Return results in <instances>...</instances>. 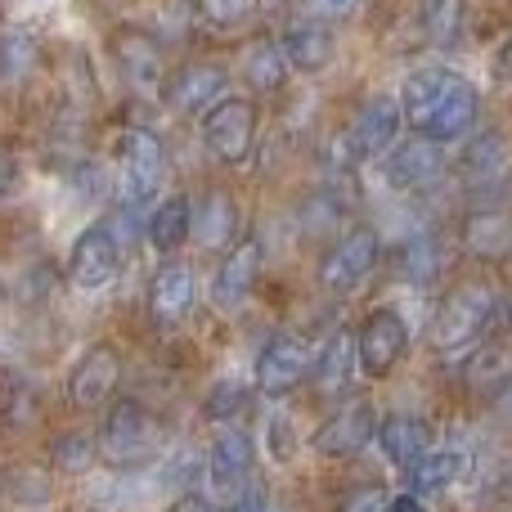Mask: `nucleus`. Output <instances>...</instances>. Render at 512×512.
Returning a JSON list of instances; mask_svg holds the SVG:
<instances>
[{
  "label": "nucleus",
  "instance_id": "b1692460",
  "mask_svg": "<svg viewBox=\"0 0 512 512\" xmlns=\"http://www.w3.org/2000/svg\"><path fill=\"white\" fill-rule=\"evenodd\" d=\"M355 369H360V351H355V333L351 328H337L324 346L315 351V391L319 396H342L351 387Z\"/></svg>",
  "mask_w": 512,
  "mask_h": 512
},
{
  "label": "nucleus",
  "instance_id": "e433bc0d",
  "mask_svg": "<svg viewBox=\"0 0 512 512\" xmlns=\"http://www.w3.org/2000/svg\"><path fill=\"white\" fill-rule=\"evenodd\" d=\"M342 512H391V495L387 490H355Z\"/></svg>",
  "mask_w": 512,
  "mask_h": 512
},
{
  "label": "nucleus",
  "instance_id": "7c9ffc66",
  "mask_svg": "<svg viewBox=\"0 0 512 512\" xmlns=\"http://www.w3.org/2000/svg\"><path fill=\"white\" fill-rule=\"evenodd\" d=\"M252 382H243V378H221L212 391H207V400H203V414L212 418V423H221V427H239V418L248 414V405H252Z\"/></svg>",
  "mask_w": 512,
  "mask_h": 512
},
{
  "label": "nucleus",
  "instance_id": "a211bd4d",
  "mask_svg": "<svg viewBox=\"0 0 512 512\" xmlns=\"http://www.w3.org/2000/svg\"><path fill=\"white\" fill-rule=\"evenodd\" d=\"M194 297H198L194 270H189L185 261H176V256H167V261L153 270V279H149V315H153V324H162V328L180 324V319L194 310Z\"/></svg>",
  "mask_w": 512,
  "mask_h": 512
},
{
  "label": "nucleus",
  "instance_id": "7ed1b4c3",
  "mask_svg": "<svg viewBox=\"0 0 512 512\" xmlns=\"http://www.w3.org/2000/svg\"><path fill=\"white\" fill-rule=\"evenodd\" d=\"M495 310H499V297H495L490 283H481V279L459 283V288H454L432 315V346L441 355L477 346L481 337H486Z\"/></svg>",
  "mask_w": 512,
  "mask_h": 512
},
{
  "label": "nucleus",
  "instance_id": "c756f323",
  "mask_svg": "<svg viewBox=\"0 0 512 512\" xmlns=\"http://www.w3.org/2000/svg\"><path fill=\"white\" fill-rule=\"evenodd\" d=\"M99 463V441L90 432H59L50 441V468L63 477H81Z\"/></svg>",
  "mask_w": 512,
  "mask_h": 512
},
{
  "label": "nucleus",
  "instance_id": "aec40b11",
  "mask_svg": "<svg viewBox=\"0 0 512 512\" xmlns=\"http://www.w3.org/2000/svg\"><path fill=\"white\" fill-rule=\"evenodd\" d=\"M378 450L387 463L396 468H414L427 450H432V427H427L423 414H409V409H396V414L378 418Z\"/></svg>",
  "mask_w": 512,
  "mask_h": 512
},
{
  "label": "nucleus",
  "instance_id": "dca6fc26",
  "mask_svg": "<svg viewBox=\"0 0 512 512\" xmlns=\"http://www.w3.org/2000/svg\"><path fill=\"white\" fill-rule=\"evenodd\" d=\"M225 86H230V72L212 59H189L180 63L167 77V104L185 117H203L207 108H216L225 99Z\"/></svg>",
  "mask_w": 512,
  "mask_h": 512
},
{
  "label": "nucleus",
  "instance_id": "39448f33",
  "mask_svg": "<svg viewBox=\"0 0 512 512\" xmlns=\"http://www.w3.org/2000/svg\"><path fill=\"white\" fill-rule=\"evenodd\" d=\"M382 261V239L373 225H351L333 239V248L319 256V288L333 297H351L355 288H364L373 270Z\"/></svg>",
  "mask_w": 512,
  "mask_h": 512
},
{
  "label": "nucleus",
  "instance_id": "473e14b6",
  "mask_svg": "<svg viewBox=\"0 0 512 512\" xmlns=\"http://www.w3.org/2000/svg\"><path fill=\"white\" fill-rule=\"evenodd\" d=\"M36 63V41L23 32H5L0 36V81L5 86H14V81H23L27 72H32Z\"/></svg>",
  "mask_w": 512,
  "mask_h": 512
},
{
  "label": "nucleus",
  "instance_id": "f8f14e48",
  "mask_svg": "<svg viewBox=\"0 0 512 512\" xmlns=\"http://www.w3.org/2000/svg\"><path fill=\"white\" fill-rule=\"evenodd\" d=\"M400 122H405V113H400L396 99H369V104L355 113V122L346 126L342 158L351 162V167H360V162H382L391 153V144H396Z\"/></svg>",
  "mask_w": 512,
  "mask_h": 512
},
{
  "label": "nucleus",
  "instance_id": "f03ea898",
  "mask_svg": "<svg viewBox=\"0 0 512 512\" xmlns=\"http://www.w3.org/2000/svg\"><path fill=\"white\" fill-rule=\"evenodd\" d=\"M95 441H99V463H108V468H117V472H135V468H149L162 454L167 427H162V418L153 414L144 400L126 396V400L108 405Z\"/></svg>",
  "mask_w": 512,
  "mask_h": 512
},
{
  "label": "nucleus",
  "instance_id": "c85d7f7f",
  "mask_svg": "<svg viewBox=\"0 0 512 512\" xmlns=\"http://www.w3.org/2000/svg\"><path fill=\"white\" fill-rule=\"evenodd\" d=\"M459 171H463V180H468V185H495V180L508 171V140L499 131L477 135V140L463 149Z\"/></svg>",
  "mask_w": 512,
  "mask_h": 512
},
{
  "label": "nucleus",
  "instance_id": "a878e982",
  "mask_svg": "<svg viewBox=\"0 0 512 512\" xmlns=\"http://www.w3.org/2000/svg\"><path fill=\"white\" fill-rule=\"evenodd\" d=\"M144 234H149V243H153V248H158L162 256H176L189 239H194V203H189L185 194L162 198V203L153 207V216H149V225H144Z\"/></svg>",
  "mask_w": 512,
  "mask_h": 512
},
{
  "label": "nucleus",
  "instance_id": "58836bf2",
  "mask_svg": "<svg viewBox=\"0 0 512 512\" xmlns=\"http://www.w3.org/2000/svg\"><path fill=\"white\" fill-rule=\"evenodd\" d=\"M167 512H225V504H216V499H207V495H198V490H189V495L171 499Z\"/></svg>",
  "mask_w": 512,
  "mask_h": 512
},
{
  "label": "nucleus",
  "instance_id": "4468645a",
  "mask_svg": "<svg viewBox=\"0 0 512 512\" xmlns=\"http://www.w3.org/2000/svg\"><path fill=\"white\" fill-rule=\"evenodd\" d=\"M252 481V436L243 427H221L207 445V486L216 504H234Z\"/></svg>",
  "mask_w": 512,
  "mask_h": 512
},
{
  "label": "nucleus",
  "instance_id": "6e6552de",
  "mask_svg": "<svg viewBox=\"0 0 512 512\" xmlns=\"http://www.w3.org/2000/svg\"><path fill=\"white\" fill-rule=\"evenodd\" d=\"M122 373H126V364L113 342L86 346V351L77 355V364L68 369V382H63L68 405L77 409V414H95V409L113 405L117 387H122Z\"/></svg>",
  "mask_w": 512,
  "mask_h": 512
},
{
  "label": "nucleus",
  "instance_id": "ddd939ff",
  "mask_svg": "<svg viewBox=\"0 0 512 512\" xmlns=\"http://www.w3.org/2000/svg\"><path fill=\"white\" fill-rule=\"evenodd\" d=\"M373 436H378V409H373V400H346L342 409H333L319 423V432L310 436V450L319 459H351Z\"/></svg>",
  "mask_w": 512,
  "mask_h": 512
},
{
  "label": "nucleus",
  "instance_id": "0eeeda50",
  "mask_svg": "<svg viewBox=\"0 0 512 512\" xmlns=\"http://www.w3.org/2000/svg\"><path fill=\"white\" fill-rule=\"evenodd\" d=\"M113 63H117V77L126 81V90L140 99H158L167 95V54H162V41L144 27H117L113 41Z\"/></svg>",
  "mask_w": 512,
  "mask_h": 512
},
{
  "label": "nucleus",
  "instance_id": "ea45409f",
  "mask_svg": "<svg viewBox=\"0 0 512 512\" xmlns=\"http://www.w3.org/2000/svg\"><path fill=\"white\" fill-rule=\"evenodd\" d=\"M18 180H23V171H18V162L9 158V153H0V198H9L18 189Z\"/></svg>",
  "mask_w": 512,
  "mask_h": 512
},
{
  "label": "nucleus",
  "instance_id": "393cba45",
  "mask_svg": "<svg viewBox=\"0 0 512 512\" xmlns=\"http://www.w3.org/2000/svg\"><path fill=\"white\" fill-rule=\"evenodd\" d=\"M279 41H283V54H288V63L297 72H324L337 54V41H333V32H328V23H315V18L288 23V32H283Z\"/></svg>",
  "mask_w": 512,
  "mask_h": 512
},
{
  "label": "nucleus",
  "instance_id": "5701e85b",
  "mask_svg": "<svg viewBox=\"0 0 512 512\" xmlns=\"http://www.w3.org/2000/svg\"><path fill=\"white\" fill-rule=\"evenodd\" d=\"M405 472H409V495L436 499V495L454 490L463 477H468V450H459V445H441V450H427L423 459Z\"/></svg>",
  "mask_w": 512,
  "mask_h": 512
},
{
  "label": "nucleus",
  "instance_id": "2eb2a0df",
  "mask_svg": "<svg viewBox=\"0 0 512 512\" xmlns=\"http://www.w3.org/2000/svg\"><path fill=\"white\" fill-rule=\"evenodd\" d=\"M445 176V153L436 140L427 135H409V140H396L391 153L382 158V180L400 194H418V189L436 185Z\"/></svg>",
  "mask_w": 512,
  "mask_h": 512
},
{
  "label": "nucleus",
  "instance_id": "f257e3e1",
  "mask_svg": "<svg viewBox=\"0 0 512 512\" xmlns=\"http://www.w3.org/2000/svg\"><path fill=\"white\" fill-rule=\"evenodd\" d=\"M400 113L414 126V135H427L436 144H454L477 126L481 95L468 77H459L450 68H418L405 77Z\"/></svg>",
  "mask_w": 512,
  "mask_h": 512
},
{
  "label": "nucleus",
  "instance_id": "1a4fd4ad",
  "mask_svg": "<svg viewBox=\"0 0 512 512\" xmlns=\"http://www.w3.org/2000/svg\"><path fill=\"white\" fill-rule=\"evenodd\" d=\"M203 144L216 162L239 167L256 144V104L239 95H225L216 108L203 113Z\"/></svg>",
  "mask_w": 512,
  "mask_h": 512
},
{
  "label": "nucleus",
  "instance_id": "72a5a7b5",
  "mask_svg": "<svg viewBox=\"0 0 512 512\" xmlns=\"http://www.w3.org/2000/svg\"><path fill=\"white\" fill-rule=\"evenodd\" d=\"M463 32V0H436L427 14V36L436 45H454V36Z\"/></svg>",
  "mask_w": 512,
  "mask_h": 512
},
{
  "label": "nucleus",
  "instance_id": "cd10ccee",
  "mask_svg": "<svg viewBox=\"0 0 512 512\" xmlns=\"http://www.w3.org/2000/svg\"><path fill=\"white\" fill-rule=\"evenodd\" d=\"M445 261H450V252H445L441 234H414V239H405V248H400V256H396L400 279L418 283V288H427V283L441 279Z\"/></svg>",
  "mask_w": 512,
  "mask_h": 512
},
{
  "label": "nucleus",
  "instance_id": "9d476101",
  "mask_svg": "<svg viewBox=\"0 0 512 512\" xmlns=\"http://www.w3.org/2000/svg\"><path fill=\"white\" fill-rule=\"evenodd\" d=\"M355 351H360V369L369 378H387L400 369V360L409 355V324L400 310L378 306L364 315V324L355 328Z\"/></svg>",
  "mask_w": 512,
  "mask_h": 512
},
{
  "label": "nucleus",
  "instance_id": "6ab92c4d",
  "mask_svg": "<svg viewBox=\"0 0 512 512\" xmlns=\"http://www.w3.org/2000/svg\"><path fill=\"white\" fill-rule=\"evenodd\" d=\"M194 243L203 252H230L239 243V203L230 189H203L194 203Z\"/></svg>",
  "mask_w": 512,
  "mask_h": 512
},
{
  "label": "nucleus",
  "instance_id": "37998d69",
  "mask_svg": "<svg viewBox=\"0 0 512 512\" xmlns=\"http://www.w3.org/2000/svg\"><path fill=\"white\" fill-rule=\"evenodd\" d=\"M499 499H504V504L512 508V472H508V477H504V486H499Z\"/></svg>",
  "mask_w": 512,
  "mask_h": 512
},
{
  "label": "nucleus",
  "instance_id": "79ce46f5",
  "mask_svg": "<svg viewBox=\"0 0 512 512\" xmlns=\"http://www.w3.org/2000/svg\"><path fill=\"white\" fill-rule=\"evenodd\" d=\"M391 512H432V508L418 495H391Z\"/></svg>",
  "mask_w": 512,
  "mask_h": 512
},
{
  "label": "nucleus",
  "instance_id": "20e7f679",
  "mask_svg": "<svg viewBox=\"0 0 512 512\" xmlns=\"http://www.w3.org/2000/svg\"><path fill=\"white\" fill-rule=\"evenodd\" d=\"M167 176V149L149 126H126L117 135V198L122 207H144L158 198Z\"/></svg>",
  "mask_w": 512,
  "mask_h": 512
},
{
  "label": "nucleus",
  "instance_id": "423d86ee",
  "mask_svg": "<svg viewBox=\"0 0 512 512\" xmlns=\"http://www.w3.org/2000/svg\"><path fill=\"white\" fill-rule=\"evenodd\" d=\"M315 373V351L301 333H274L261 342L252 360V387L261 396L279 400V396H292L301 382Z\"/></svg>",
  "mask_w": 512,
  "mask_h": 512
},
{
  "label": "nucleus",
  "instance_id": "4be33fe9",
  "mask_svg": "<svg viewBox=\"0 0 512 512\" xmlns=\"http://www.w3.org/2000/svg\"><path fill=\"white\" fill-rule=\"evenodd\" d=\"M463 382L477 396H495L504 400L512 391V342H477L463 360Z\"/></svg>",
  "mask_w": 512,
  "mask_h": 512
},
{
  "label": "nucleus",
  "instance_id": "c03bdc74",
  "mask_svg": "<svg viewBox=\"0 0 512 512\" xmlns=\"http://www.w3.org/2000/svg\"><path fill=\"white\" fill-rule=\"evenodd\" d=\"M508 324H512V301H508Z\"/></svg>",
  "mask_w": 512,
  "mask_h": 512
},
{
  "label": "nucleus",
  "instance_id": "c9c22d12",
  "mask_svg": "<svg viewBox=\"0 0 512 512\" xmlns=\"http://www.w3.org/2000/svg\"><path fill=\"white\" fill-rule=\"evenodd\" d=\"M360 0H301V14L315 18V23H337V18H351Z\"/></svg>",
  "mask_w": 512,
  "mask_h": 512
},
{
  "label": "nucleus",
  "instance_id": "f704fd0d",
  "mask_svg": "<svg viewBox=\"0 0 512 512\" xmlns=\"http://www.w3.org/2000/svg\"><path fill=\"white\" fill-rule=\"evenodd\" d=\"M265 445H270L274 463H292V459H297V432H292L288 418H270V423H265Z\"/></svg>",
  "mask_w": 512,
  "mask_h": 512
},
{
  "label": "nucleus",
  "instance_id": "f3484780",
  "mask_svg": "<svg viewBox=\"0 0 512 512\" xmlns=\"http://www.w3.org/2000/svg\"><path fill=\"white\" fill-rule=\"evenodd\" d=\"M261 265H265V248L261 239H239L225 261L216 265V279H212V301L221 310H239L243 301L252 297L256 279H261Z\"/></svg>",
  "mask_w": 512,
  "mask_h": 512
},
{
  "label": "nucleus",
  "instance_id": "4c0bfd02",
  "mask_svg": "<svg viewBox=\"0 0 512 512\" xmlns=\"http://www.w3.org/2000/svg\"><path fill=\"white\" fill-rule=\"evenodd\" d=\"M225 512H270V499H265V486L261 481H248V486H243V495L234 499L230 508Z\"/></svg>",
  "mask_w": 512,
  "mask_h": 512
},
{
  "label": "nucleus",
  "instance_id": "bb28decb",
  "mask_svg": "<svg viewBox=\"0 0 512 512\" xmlns=\"http://www.w3.org/2000/svg\"><path fill=\"white\" fill-rule=\"evenodd\" d=\"M288 54H283V41H274V36H261V41H252L248 59H243V77H248V86L256 95H279L283 86H288Z\"/></svg>",
  "mask_w": 512,
  "mask_h": 512
},
{
  "label": "nucleus",
  "instance_id": "412c9836",
  "mask_svg": "<svg viewBox=\"0 0 512 512\" xmlns=\"http://www.w3.org/2000/svg\"><path fill=\"white\" fill-rule=\"evenodd\" d=\"M459 243L477 261H504V256H512V212H504V207L468 212L459 225Z\"/></svg>",
  "mask_w": 512,
  "mask_h": 512
},
{
  "label": "nucleus",
  "instance_id": "2f4dec72",
  "mask_svg": "<svg viewBox=\"0 0 512 512\" xmlns=\"http://www.w3.org/2000/svg\"><path fill=\"white\" fill-rule=\"evenodd\" d=\"M194 5L207 27H216V32H239V27H248L256 18L261 0H194Z\"/></svg>",
  "mask_w": 512,
  "mask_h": 512
},
{
  "label": "nucleus",
  "instance_id": "9b49d317",
  "mask_svg": "<svg viewBox=\"0 0 512 512\" xmlns=\"http://www.w3.org/2000/svg\"><path fill=\"white\" fill-rule=\"evenodd\" d=\"M122 270V239L113 234L108 221H95L77 234L68 252V279L81 292H104Z\"/></svg>",
  "mask_w": 512,
  "mask_h": 512
},
{
  "label": "nucleus",
  "instance_id": "a19ab883",
  "mask_svg": "<svg viewBox=\"0 0 512 512\" xmlns=\"http://www.w3.org/2000/svg\"><path fill=\"white\" fill-rule=\"evenodd\" d=\"M495 77L508 81L512 86V32L504 36V45H499V59H495Z\"/></svg>",
  "mask_w": 512,
  "mask_h": 512
}]
</instances>
